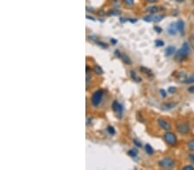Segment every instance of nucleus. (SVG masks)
<instances>
[{
  "instance_id": "nucleus-28",
  "label": "nucleus",
  "mask_w": 194,
  "mask_h": 170,
  "mask_svg": "<svg viewBox=\"0 0 194 170\" xmlns=\"http://www.w3.org/2000/svg\"><path fill=\"white\" fill-rule=\"evenodd\" d=\"M133 143H134L135 145L137 148H142V143H141L140 141H138L137 139H133Z\"/></svg>"
},
{
  "instance_id": "nucleus-13",
  "label": "nucleus",
  "mask_w": 194,
  "mask_h": 170,
  "mask_svg": "<svg viewBox=\"0 0 194 170\" xmlns=\"http://www.w3.org/2000/svg\"><path fill=\"white\" fill-rule=\"evenodd\" d=\"M147 11L148 12H149L150 14H156L158 11H159V7H157V6H150L149 8H147Z\"/></svg>"
},
{
  "instance_id": "nucleus-3",
  "label": "nucleus",
  "mask_w": 194,
  "mask_h": 170,
  "mask_svg": "<svg viewBox=\"0 0 194 170\" xmlns=\"http://www.w3.org/2000/svg\"><path fill=\"white\" fill-rule=\"evenodd\" d=\"M174 165H175L174 160L170 158V157L164 158V159H162L159 162V166L165 169H171L174 167Z\"/></svg>"
},
{
  "instance_id": "nucleus-25",
  "label": "nucleus",
  "mask_w": 194,
  "mask_h": 170,
  "mask_svg": "<svg viewBox=\"0 0 194 170\" xmlns=\"http://www.w3.org/2000/svg\"><path fill=\"white\" fill-rule=\"evenodd\" d=\"M96 44L97 45H98L99 46H101V47H103V48H108V45L105 43V42H103V41H96Z\"/></svg>"
},
{
  "instance_id": "nucleus-1",
  "label": "nucleus",
  "mask_w": 194,
  "mask_h": 170,
  "mask_svg": "<svg viewBox=\"0 0 194 170\" xmlns=\"http://www.w3.org/2000/svg\"><path fill=\"white\" fill-rule=\"evenodd\" d=\"M191 52V48H190V46L187 42H185L183 44L182 47L179 49L176 52H175V59L178 60V61H182V60H185L187 56L189 55Z\"/></svg>"
},
{
  "instance_id": "nucleus-12",
  "label": "nucleus",
  "mask_w": 194,
  "mask_h": 170,
  "mask_svg": "<svg viewBox=\"0 0 194 170\" xmlns=\"http://www.w3.org/2000/svg\"><path fill=\"white\" fill-rule=\"evenodd\" d=\"M121 14V11L119 10H117V9H113V10H110L107 11L106 15H109V16H111V15H118Z\"/></svg>"
},
{
  "instance_id": "nucleus-23",
  "label": "nucleus",
  "mask_w": 194,
  "mask_h": 170,
  "mask_svg": "<svg viewBox=\"0 0 194 170\" xmlns=\"http://www.w3.org/2000/svg\"><path fill=\"white\" fill-rule=\"evenodd\" d=\"M143 20H144L145 22H153V20H154V14H151V15H146V16L143 18Z\"/></svg>"
},
{
  "instance_id": "nucleus-21",
  "label": "nucleus",
  "mask_w": 194,
  "mask_h": 170,
  "mask_svg": "<svg viewBox=\"0 0 194 170\" xmlns=\"http://www.w3.org/2000/svg\"><path fill=\"white\" fill-rule=\"evenodd\" d=\"M107 132H108L109 134H110V135L116 134V130H115V128H114L113 126H111V125H109V126L107 127Z\"/></svg>"
},
{
  "instance_id": "nucleus-26",
  "label": "nucleus",
  "mask_w": 194,
  "mask_h": 170,
  "mask_svg": "<svg viewBox=\"0 0 194 170\" xmlns=\"http://www.w3.org/2000/svg\"><path fill=\"white\" fill-rule=\"evenodd\" d=\"M155 46L157 47H161V46H164V41H161V40H156L155 41Z\"/></svg>"
},
{
  "instance_id": "nucleus-10",
  "label": "nucleus",
  "mask_w": 194,
  "mask_h": 170,
  "mask_svg": "<svg viewBox=\"0 0 194 170\" xmlns=\"http://www.w3.org/2000/svg\"><path fill=\"white\" fill-rule=\"evenodd\" d=\"M177 23V27H178V30L180 32V34L182 33V34H184V30H185V22L183 20L179 19L178 20V22H176Z\"/></svg>"
},
{
  "instance_id": "nucleus-22",
  "label": "nucleus",
  "mask_w": 194,
  "mask_h": 170,
  "mask_svg": "<svg viewBox=\"0 0 194 170\" xmlns=\"http://www.w3.org/2000/svg\"><path fill=\"white\" fill-rule=\"evenodd\" d=\"M187 147H188V149H189L190 150L194 151V139L189 141V142L187 143Z\"/></svg>"
},
{
  "instance_id": "nucleus-2",
  "label": "nucleus",
  "mask_w": 194,
  "mask_h": 170,
  "mask_svg": "<svg viewBox=\"0 0 194 170\" xmlns=\"http://www.w3.org/2000/svg\"><path fill=\"white\" fill-rule=\"evenodd\" d=\"M104 95H105V90H98L97 91H95L92 94L91 98V104L94 107H98L99 104L101 103L102 100H103Z\"/></svg>"
},
{
  "instance_id": "nucleus-19",
  "label": "nucleus",
  "mask_w": 194,
  "mask_h": 170,
  "mask_svg": "<svg viewBox=\"0 0 194 170\" xmlns=\"http://www.w3.org/2000/svg\"><path fill=\"white\" fill-rule=\"evenodd\" d=\"M128 155H129L130 156L135 158V157H136L137 155H138V150H137L136 149H131V150H130L128 151Z\"/></svg>"
},
{
  "instance_id": "nucleus-42",
  "label": "nucleus",
  "mask_w": 194,
  "mask_h": 170,
  "mask_svg": "<svg viewBox=\"0 0 194 170\" xmlns=\"http://www.w3.org/2000/svg\"><path fill=\"white\" fill-rule=\"evenodd\" d=\"M149 3H155V2H157L158 0H147Z\"/></svg>"
},
{
  "instance_id": "nucleus-11",
  "label": "nucleus",
  "mask_w": 194,
  "mask_h": 170,
  "mask_svg": "<svg viewBox=\"0 0 194 170\" xmlns=\"http://www.w3.org/2000/svg\"><path fill=\"white\" fill-rule=\"evenodd\" d=\"M174 52H175V46H169L166 49V56H167V57L174 54Z\"/></svg>"
},
{
  "instance_id": "nucleus-32",
  "label": "nucleus",
  "mask_w": 194,
  "mask_h": 170,
  "mask_svg": "<svg viewBox=\"0 0 194 170\" xmlns=\"http://www.w3.org/2000/svg\"><path fill=\"white\" fill-rule=\"evenodd\" d=\"M115 56L118 57V58H121L122 57V54H121V52L119 50H115V52H114Z\"/></svg>"
},
{
  "instance_id": "nucleus-41",
  "label": "nucleus",
  "mask_w": 194,
  "mask_h": 170,
  "mask_svg": "<svg viewBox=\"0 0 194 170\" xmlns=\"http://www.w3.org/2000/svg\"><path fill=\"white\" fill-rule=\"evenodd\" d=\"M120 21H121L122 22H126V21H127V19H124L123 17H122V18H120Z\"/></svg>"
},
{
  "instance_id": "nucleus-43",
  "label": "nucleus",
  "mask_w": 194,
  "mask_h": 170,
  "mask_svg": "<svg viewBox=\"0 0 194 170\" xmlns=\"http://www.w3.org/2000/svg\"><path fill=\"white\" fill-rule=\"evenodd\" d=\"M89 71H90V67L87 65V66H86V72H89Z\"/></svg>"
},
{
  "instance_id": "nucleus-31",
  "label": "nucleus",
  "mask_w": 194,
  "mask_h": 170,
  "mask_svg": "<svg viewBox=\"0 0 194 170\" xmlns=\"http://www.w3.org/2000/svg\"><path fill=\"white\" fill-rule=\"evenodd\" d=\"M154 29L156 31L158 34H160V33L162 32V29H161V27H158V26H154Z\"/></svg>"
},
{
  "instance_id": "nucleus-5",
  "label": "nucleus",
  "mask_w": 194,
  "mask_h": 170,
  "mask_svg": "<svg viewBox=\"0 0 194 170\" xmlns=\"http://www.w3.org/2000/svg\"><path fill=\"white\" fill-rule=\"evenodd\" d=\"M178 132L182 135H186L190 132V125L187 122H179L176 125Z\"/></svg>"
},
{
  "instance_id": "nucleus-35",
  "label": "nucleus",
  "mask_w": 194,
  "mask_h": 170,
  "mask_svg": "<svg viewBox=\"0 0 194 170\" xmlns=\"http://www.w3.org/2000/svg\"><path fill=\"white\" fill-rule=\"evenodd\" d=\"M189 158L191 159V161L194 163V154H190L189 155Z\"/></svg>"
},
{
  "instance_id": "nucleus-30",
  "label": "nucleus",
  "mask_w": 194,
  "mask_h": 170,
  "mask_svg": "<svg viewBox=\"0 0 194 170\" xmlns=\"http://www.w3.org/2000/svg\"><path fill=\"white\" fill-rule=\"evenodd\" d=\"M183 170H194V167L193 166H191V165H186V166H185L183 169Z\"/></svg>"
},
{
  "instance_id": "nucleus-8",
  "label": "nucleus",
  "mask_w": 194,
  "mask_h": 170,
  "mask_svg": "<svg viewBox=\"0 0 194 170\" xmlns=\"http://www.w3.org/2000/svg\"><path fill=\"white\" fill-rule=\"evenodd\" d=\"M178 27H177V23L175 22H172L169 27L167 28V33L171 35H175L177 34V32H178Z\"/></svg>"
},
{
  "instance_id": "nucleus-9",
  "label": "nucleus",
  "mask_w": 194,
  "mask_h": 170,
  "mask_svg": "<svg viewBox=\"0 0 194 170\" xmlns=\"http://www.w3.org/2000/svg\"><path fill=\"white\" fill-rule=\"evenodd\" d=\"M177 105L176 102H168V103H164L162 106H161V108L163 110H170V109H173V108H175Z\"/></svg>"
},
{
  "instance_id": "nucleus-27",
  "label": "nucleus",
  "mask_w": 194,
  "mask_h": 170,
  "mask_svg": "<svg viewBox=\"0 0 194 170\" xmlns=\"http://www.w3.org/2000/svg\"><path fill=\"white\" fill-rule=\"evenodd\" d=\"M124 3L127 4L128 6H133L135 3L134 0H123Z\"/></svg>"
},
{
  "instance_id": "nucleus-37",
  "label": "nucleus",
  "mask_w": 194,
  "mask_h": 170,
  "mask_svg": "<svg viewBox=\"0 0 194 170\" xmlns=\"http://www.w3.org/2000/svg\"><path fill=\"white\" fill-rule=\"evenodd\" d=\"M86 11H88V12H93V9H92V8H90V7H86Z\"/></svg>"
},
{
  "instance_id": "nucleus-18",
  "label": "nucleus",
  "mask_w": 194,
  "mask_h": 170,
  "mask_svg": "<svg viewBox=\"0 0 194 170\" xmlns=\"http://www.w3.org/2000/svg\"><path fill=\"white\" fill-rule=\"evenodd\" d=\"M145 151H146L147 154L149 155L154 154V149L152 148V146L150 144H149V143L145 145Z\"/></svg>"
},
{
  "instance_id": "nucleus-24",
  "label": "nucleus",
  "mask_w": 194,
  "mask_h": 170,
  "mask_svg": "<svg viewBox=\"0 0 194 170\" xmlns=\"http://www.w3.org/2000/svg\"><path fill=\"white\" fill-rule=\"evenodd\" d=\"M184 83H194V74L191 75L186 81H184Z\"/></svg>"
},
{
  "instance_id": "nucleus-34",
  "label": "nucleus",
  "mask_w": 194,
  "mask_h": 170,
  "mask_svg": "<svg viewBox=\"0 0 194 170\" xmlns=\"http://www.w3.org/2000/svg\"><path fill=\"white\" fill-rule=\"evenodd\" d=\"M188 91L190 93H194V86H191V87L188 89Z\"/></svg>"
},
{
  "instance_id": "nucleus-16",
  "label": "nucleus",
  "mask_w": 194,
  "mask_h": 170,
  "mask_svg": "<svg viewBox=\"0 0 194 170\" xmlns=\"http://www.w3.org/2000/svg\"><path fill=\"white\" fill-rule=\"evenodd\" d=\"M130 77L131 78L134 80L135 82H137V83H139V82H141L142 81V78L141 77H139L137 75H136V73L134 71H130Z\"/></svg>"
},
{
  "instance_id": "nucleus-14",
  "label": "nucleus",
  "mask_w": 194,
  "mask_h": 170,
  "mask_svg": "<svg viewBox=\"0 0 194 170\" xmlns=\"http://www.w3.org/2000/svg\"><path fill=\"white\" fill-rule=\"evenodd\" d=\"M121 59H122V61L124 62L126 64H132V61H131V59L129 58V56L128 55H126L125 53H123V54H122V57H121Z\"/></svg>"
},
{
  "instance_id": "nucleus-4",
  "label": "nucleus",
  "mask_w": 194,
  "mask_h": 170,
  "mask_svg": "<svg viewBox=\"0 0 194 170\" xmlns=\"http://www.w3.org/2000/svg\"><path fill=\"white\" fill-rule=\"evenodd\" d=\"M163 138H164L165 142H166L167 144L171 145V146L175 145V144L177 143V142H178V139H177L176 135H175L174 133L171 132H168V131L165 133Z\"/></svg>"
},
{
  "instance_id": "nucleus-38",
  "label": "nucleus",
  "mask_w": 194,
  "mask_h": 170,
  "mask_svg": "<svg viewBox=\"0 0 194 170\" xmlns=\"http://www.w3.org/2000/svg\"><path fill=\"white\" fill-rule=\"evenodd\" d=\"M86 18L87 19H89V20H92V21H95V18L94 17H92V16H91V15H86Z\"/></svg>"
},
{
  "instance_id": "nucleus-15",
  "label": "nucleus",
  "mask_w": 194,
  "mask_h": 170,
  "mask_svg": "<svg viewBox=\"0 0 194 170\" xmlns=\"http://www.w3.org/2000/svg\"><path fill=\"white\" fill-rule=\"evenodd\" d=\"M140 71H141L143 74H147V75H149V76H153L151 70L146 68V67H144V66H141V67H140Z\"/></svg>"
},
{
  "instance_id": "nucleus-39",
  "label": "nucleus",
  "mask_w": 194,
  "mask_h": 170,
  "mask_svg": "<svg viewBox=\"0 0 194 170\" xmlns=\"http://www.w3.org/2000/svg\"><path fill=\"white\" fill-rule=\"evenodd\" d=\"M98 15H105V12H104L103 10H100V11H98Z\"/></svg>"
},
{
  "instance_id": "nucleus-40",
  "label": "nucleus",
  "mask_w": 194,
  "mask_h": 170,
  "mask_svg": "<svg viewBox=\"0 0 194 170\" xmlns=\"http://www.w3.org/2000/svg\"><path fill=\"white\" fill-rule=\"evenodd\" d=\"M129 21H130V22H132V23H135V22H137V20H136V19H129Z\"/></svg>"
},
{
  "instance_id": "nucleus-29",
  "label": "nucleus",
  "mask_w": 194,
  "mask_h": 170,
  "mask_svg": "<svg viewBox=\"0 0 194 170\" xmlns=\"http://www.w3.org/2000/svg\"><path fill=\"white\" fill-rule=\"evenodd\" d=\"M176 90H177V89L175 87H173V86L169 87L168 90H167L168 93H170V94H174V93L176 92Z\"/></svg>"
},
{
  "instance_id": "nucleus-20",
  "label": "nucleus",
  "mask_w": 194,
  "mask_h": 170,
  "mask_svg": "<svg viewBox=\"0 0 194 170\" xmlns=\"http://www.w3.org/2000/svg\"><path fill=\"white\" fill-rule=\"evenodd\" d=\"M163 17H165V15H154V22H158L160 21H161L163 19Z\"/></svg>"
},
{
  "instance_id": "nucleus-36",
  "label": "nucleus",
  "mask_w": 194,
  "mask_h": 170,
  "mask_svg": "<svg viewBox=\"0 0 194 170\" xmlns=\"http://www.w3.org/2000/svg\"><path fill=\"white\" fill-rule=\"evenodd\" d=\"M110 42H111L112 44H117V43H118V41L115 40V39H111V40H110Z\"/></svg>"
},
{
  "instance_id": "nucleus-17",
  "label": "nucleus",
  "mask_w": 194,
  "mask_h": 170,
  "mask_svg": "<svg viewBox=\"0 0 194 170\" xmlns=\"http://www.w3.org/2000/svg\"><path fill=\"white\" fill-rule=\"evenodd\" d=\"M93 71L97 74V75H101V74H103V69L101 68V66H99V65H95L94 67H93Z\"/></svg>"
},
{
  "instance_id": "nucleus-44",
  "label": "nucleus",
  "mask_w": 194,
  "mask_h": 170,
  "mask_svg": "<svg viewBox=\"0 0 194 170\" xmlns=\"http://www.w3.org/2000/svg\"><path fill=\"white\" fill-rule=\"evenodd\" d=\"M176 1H178V2H183V0H176Z\"/></svg>"
},
{
  "instance_id": "nucleus-7",
  "label": "nucleus",
  "mask_w": 194,
  "mask_h": 170,
  "mask_svg": "<svg viewBox=\"0 0 194 170\" xmlns=\"http://www.w3.org/2000/svg\"><path fill=\"white\" fill-rule=\"evenodd\" d=\"M158 125L161 126V128H162L163 130L166 131V132L171 130V125L163 119H159L158 120Z\"/></svg>"
},
{
  "instance_id": "nucleus-33",
  "label": "nucleus",
  "mask_w": 194,
  "mask_h": 170,
  "mask_svg": "<svg viewBox=\"0 0 194 170\" xmlns=\"http://www.w3.org/2000/svg\"><path fill=\"white\" fill-rule=\"evenodd\" d=\"M160 93H161V94L163 96V97H166V90H160Z\"/></svg>"
},
{
  "instance_id": "nucleus-6",
  "label": "nucleus",
  "mask_w": 194,
  "mask_h": 170,
  "mask_svg": "<svg viewBox=\"0 0 194 170\" xmlns=\"http://www.w3.org/2000/svg\"><path fill=\"white\" fill-rule=\"evenodd\" d=\"M112 110L116 113H118V115L119 118H122V112H123V108L122 106L120 104L118 101H114L113 103H112Z\"/></svg>"
}]
</instances>
